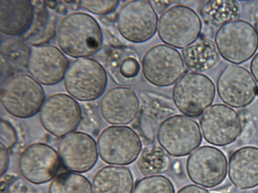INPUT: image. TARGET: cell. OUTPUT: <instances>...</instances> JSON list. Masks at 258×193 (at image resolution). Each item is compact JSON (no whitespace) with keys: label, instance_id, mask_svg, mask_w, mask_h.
<instances>
[{"label":"cell","instance_id":"obj_1","mask_svg":"<svg viewBox=\"0 0 258 193\" xmlns=\"http://www.w3.org/2000/svg\"><path fill=\"white\" fill-rule=\"evenodd\" d=\"M57 44L67 55L86 58L101 48L103 35L100 25L89 14L73 12L60 21L55 33Z\"/></svg>","mask_w":258,"mask_h":193},{"label":"cell","instance_id":"obj_2","mask_svg":"<svg viewBox=\"0 0 258 193\" xmlns=\"http://www.w3.org/2000/svg\"><path fill=\"white\" fill-rule=\"evenodd\" d=\"M1 103L10 115L26 119L39 112L45 101L44 89L30 75L18 73L7 78L1 85Z\"/></svg>","mask_w":258,"mask_h":193},{"label":"cell","instance_id":"obj_3","mask_svg":"<svg viewBox=\"0 0 258 193\" xmlns=\"http://www.w3.org/2000/svg\"><path fill=\"white\" fill-rule=\"evenodd\" d=\"M220 56L233 64L249 60L258 49V31L249 22L238 19L220 26L215 36Z\"/></svg>","mask_w":258,"mask_h":193},{"label":"cell","instance_id":"obj_4","mask_svg":"<svg viewBox=\"0 0 258 193\" xmlns=\"http://www.w3.org/2000/svg\"><path fill=\"white\" fill-rule=\"evenodd\" d=\"M202 29V21L191 8L182 5L173 6L160 16L157 26L160 40L171 47L184 49L195 42Z\"/></svg>","mask_w":258,"mask_h":193},{"label":"cell","instance_id":"obj_5","mask_svg":"<svg viewBox=\"0 0 258 193\" xmlns=\"http://www.w3.org/2000/svg\"><path fill=\"white\" fill-rule=\"evenodd\" d=\"M63 83L66 90L73 98L82 102L94 101L106 89L107 73L93 59L77 58L69 65Z\"/></svg>","mask_w":258,"mask_h":193},{"label":"cell","instance_id":"obj_6","mask_svg":"<svg viewBox=\"0 0 258 193\" xmlns=\"http://www.w3.org/2000/svg\"><path fill=\"white\" fill-rule=\"evenodd\" d=\"M216 93L214 83L207 75L187 72L176 82L172 91L173 103L186 116H201L213 103Z\"/></svg>","mask_w":258,"mask_h":193},{"label":"cell","instance_id":"obj_7","mask_svg":"<svg viewBox=\"0 0 258 193\" xmlns=\"http://www.w3.org/2000/svg\"><path fill=\"white\" fill-rule=\"evenodd\" d=\"M157 138L162 148L173 157L187 155L198 148L202 141L198 123L182 115L165 119L158 128Z\"/></svg>","mask_w":258,"mask_h":193},{"label":"cell","instance_id":"obj_8","mask_svg":"<svg viewBox=\"0 0 258 193\" xmlns=\"http://www.w3.org/2000/svg\"><path fill=\"white\" fill-rule=\"evenodd\" d=\"M116 27L120 35L134 43L150 40L157 31L158 18L149 1H130L119 9Z\"/></svg>","mask_w":258,"mask_h":193},{"label":"cell","instance_id":"obj_9","mask_svg":"<svg viewBox=\"0 0 258 193\" xmlns=\"http://www.w3.org/2000/svg\"><path fill=\"white\" fill-rule=\"evenodd\" d=\"M101 159L108 164L125 165L135 161L142 150L139 136L126 126H111L103 130L97 140Z\"/></svg>","mask_w":258,"mask_h":193},{"label":"cell","instance_id":"obj_10","mask_svg":"<svg viewBox=\"0 0 258 193\" xmlns=\"http://www.w3.org/2000/svg\"><path fill=\"white\" fill-rule=\"evenodd\" d=\"M142 69L145 78L149 83L166 87L173 84L182 76L185 66L177 50L160 44L146 52L142 60Z\"/></svg>","mask_w":258,"mask_h":193},{"label":"cell","instance_id":"obj_11","mask_svg":"<svg viewBox=\"0 0 258 193\" xmlns=\"http://www.w3.org/2000/svg\"><path fill=\"white\" fill-rule=\"evenodd\" d=\"M43 128L56 137H61L77 129L82 120L80 104L71 96L58 93L45 100L39 111Z\"/></svg>","mask_w":258,"mask_h":193},{"label":"cell","instance_id":"obj_12","mask_svg":"<svg viewBox=\"0 0 258 193\" xmlns=\"http://www.w3.org/2000/svg\"><path fill=\"white\" fill-rule=\"evenodd\" d=\"M216 87L220 100L234 108L248 106L257 93L256 82L250 72L236 64H228L223 68L217 78Z\"/></svg>","mask_w":258,"mask_h":193},{"label":"cell","instance_id":"obj_13","mask_svg":"<svg viewBox=\"0 0 258 193\" xmlns=\"http://www.w3.org/2000/svg\"><path fill=\"white\" fill-rule=\"evenodd\" d=\"M200 126L206 141L217 146L233 143L242 130L241 120L238 113L222 104L209 107L201 118Z\"/></svg>","mask_w":258,"mask_h":193},{"label":"cell","instance_id":"obj_14","mask_svg":"<svg viewBox=\"0 0 258 193\" xmlns=\"http://www.w3.org/2000/svg\"><path fill=\"white\" fill-rule=\"evenodd\" d=\"M227 160L224 153L212 146H203L195 150L186 161V171L195 183L206 188L221 184L227 173Z\"/></svg>","mask_w":258,"mask_h":193},{"label":"cell","instance_id":"obj_15","mask_svg":"<svg viewBox=\"0 0 258 193\" xmlns=\"http://www.w3.org/2000/svg\"><path fill=\"white\" fill-rule=\"evenodd\" d=\"M60 160L57 151L45 143H35L27 146L18 160L21 176L34 184L50 181L58 171Z\"/></svg>","mask_w":258,"mask_h":193},{"label":"cell","instance_id":"obj_16","mask_svg":"<svg viewBox=\"0 0 258 193\" xmlns=\"http://www.w3.org/2000/svg\"><path fill=\"white\" fill-rule=\"evenodd\" d=\"M57 150L61 164L71 172H86L98 160L96 141L83 132H73L63 136L58 142Z\"/></svg>","mask_w":258,"mask_h":193},{"label":"cell","instance_id":"obj_17","mask_svg":"<svg viewBox=\"0 0 258 193\" xmlns=\"http://www.w3.org/2000/svg\"><path fill=\"white\" fill-rule=\"evenodd\" d=\"M69 65L67 57L55 46L42 45L30 48L27 69L42 84L52 85L60 82Z\"/></svg>","mask_w":258,"mask_h":193},{"label":"cell","instance_id":"obj_18","mask_svg":"<svg viewBox=\"0 0 258 193\" xmlns=\"http://www.w3.org/2000/svg\"><path fill=\"white\" fill-rule=\"evenodd\" d=\"M140 103L135 91L126 86H116L107 91L99 104L103 119L112 125H126L137 117Z\"/></svg>","mask_w":258,"mask_h":193},{"label":"cell","instance_id":"obj_19","mask_svg":"<svg viewBox=\"0 0 258 193\" xmlns=\"http://www.w3.org/2000/svg\"><path fill=\"white\" fill-rule=\"evenodd\" d=\"M106 68L115 83L122 86L131 85L135 82L140 74L139 55L130 47L111 48L107 54Z\"/></svg>","mask_w":258,"mask_h":193},{"label":"cell","instance_id":"obj_20","mask_svg":"<svg viewBox=\"0 0 258 193\" xmlns=\"http://www.w3.org/2000/svg\"><path fill=\"white\" fill-rule=\"evenodd\" d=\"M228 173L231 182L239 189L258 186V148L244 146L233 152L229 159Z\"/></svg>","mask_w":258,"mask_h":193},{"label":"cell","instance_id":"obj_21","mask_svg":"<svg viewBox=\"0 0 258 193\" xmlns=\"http://www.w3.org/2000/svg\"><path fill=\"white\" fill-rule=\"evenodd\" d=\"M34 14L32 1H0V31L9 36H23L29 30Z\"/></svg>","mask_w":258,"mask_h":193},{"label":"cell","instance_id":"obj_22","mask_svg":"<svg viewBox=\"0 0 258 193\" xmlns=\"http://www.w3.org/2000/svg\"><path fill=\"white\" fill-rule=\"evenodd\" d=\"M92 187L93 193H132L134 179L127 167L107 165L96 173Z\"/></svg>","mask_w":258,"mask_h":193},{"label":"cell","instance_id":"obj_23","mask_svg":"<svg viewBox=\"0 0 258 193\" xmlns=\"http://www.w3.org/2000/svg\"><path fill=\"white\" fill-rule=\"evenodd\" d=\"M215 43L206 37L199 38L182 50L186 67L191 72L201 73L210 70L218 63L219 55Z\"/></svg>","mask_w":258,"mask_h":193},{"label":"cell","instance_id":"obj_24","mask_svg":"<svg viewBox=\"0 0 258 193\" xmlns=\"http://www.w3.org/2000/svg\"><path fill=\"white\" fill-rule=\"evenodd\" d=\"M34 14L30 27L22 36L32 46L42 45L48 42L56 33V17L49 14L42 1H32Z\"/></svg>","mask_w":258,"mask_h":193},{"label":"cell","instance_id":"obj_25","mask_svg":"<svg viewBox=\"0 0 258 193\" xmlns=\"http://www.w3.org/2000/svg\"><path fill=\"white\" fill-rule=\"evenodd\" d=\"M203 13L207 23L220 27L226 23L239 19L241 10L236 1H213L205 5Z\"/></svg>","mask_w":258,"mask_h":193},{"label":"cell","instance_id":"obj_26","mask_svg":"<svg viewBox=\"0 0 258 193\" xmlns=\"http://www.w3.org/2000/svg\"><path fill=\"white\" fill-rule=\"evenodd\" d=\"M30 52V48L23 40L9 38L1 44V62L9 70H23L27 68Z\"/></svg>","mask_w":258,"mask_h":193},{"label":"cell","instance_id":"obj_27","mask_svg":"<svg viewBox=\"0 0 258 193\" xmlns=\"http://www.w3.org/2000/svg\"><path fill=\"white\" fill-rule=\"evenodd\" d=\"M137 165L143 175H155L168 170L170 166V159L162 148L150 145L143 149L138 160Z\"/></svg>","mask_w":258,"mask_h":193},{"label":"cell","instance_id":"obj_28","mask_svg":"<svg viewBox=\"0 0 258 193\" xmlns=\"http://www.w3.org/2000/svg\"><path fill=\"white\" fill-rule=\"evenodd\" d=\"M48 193H93L92 184L85 176L73 172L57 174L49 184Z\"/></svg>","mask_w":258,"mask_h":193},{"label":"cell","instance_id":"obj_29","mask_svg":"<svg viewBox=\"0 0 258 193\" xmlns=\"http://www.w3.org/2000/svg\"><path fill=\"white\" fill-rule=\"evenodd\" d=\"M132 193H175L169 179L161 175L144 177L135 184Z\"/></svg>","mask_w":258,"mask_h":193},{"label":"cell","instance_id":"obj_30","mask_svg":"<svg viewBox=\"0 0 258 193\" xmlns=\"http://www.w3.org/2000/svg\"><path fill=\"white\" fill-rule=\"evenodd\" d=\"M81 6L91 13L103 15L113 12L118 7L119 1H82Z\"/></svg>","mask_w":258,"mask_h":193},{"label":"cell","instance_id":"obj_31","mask_svg":"<svg viewBox=\"0 0 258 193\" xmlns=\"http://www.w3.org/2000/svg\"><path fill=\"white\" fill-rule=\"evenodd\" d=\"M1 143L8 149L13 148L17 143L18 136L13 126L8 121L1 119L0 124Z\"/></svg>","mask_w":258,"mask_h":193},{"label":"cell","instance_id":"obj_32","mask_svg":"<svg viewBox=\"0 0 258 193\" xmlns=\"http://www.w3.org/2000/svg\"><path fill=\"white\" fill-rule=\"evenodd\" d=\"M26 179L16 178L8 184L7 193H43L40 188Z\"/></svg>","mask_w":258,"mask_h":193},{"label":"cell","instance_id":"obj_33","mask_svg":"<svg viewBox=\"0 0 258 193\" xmlns=\"http://www.w3.org/2000/svg\"><path fill=\"white\" fill-rule=\"evenodd\" d=\"M1 176L7 172L9 167L10 157L8 149L2 143L0 145Z\"/></svg>","mask_w":258,"mask_h":193},{"label":"cell","instance_id":"obj_34","mask_svg":"<svg viewBox=\"0 0 258 193\" xmlns=\"http://www.w3.org/2000/svg\"><path fill=\"white\" fill-rule=\"evenodd\" d=\"M177 193H210V192L201 186L189 184L181 188Z\"/></svg>","mask_w":258,"mask_h":193},{"label":"cell","instance_id":"obj_35","mask_svg":"<svg viewBox=\"0 0 258 193\" xmlns=\"http://www.w3.org/2000/svg\"><path fill=\"white\" fill-rule=\"evenodd\" d=\"M251 74L258 83V52L253 57L250 63Z\"/></svg>","mask_w":258,"mask_h":193}]
</instances>
